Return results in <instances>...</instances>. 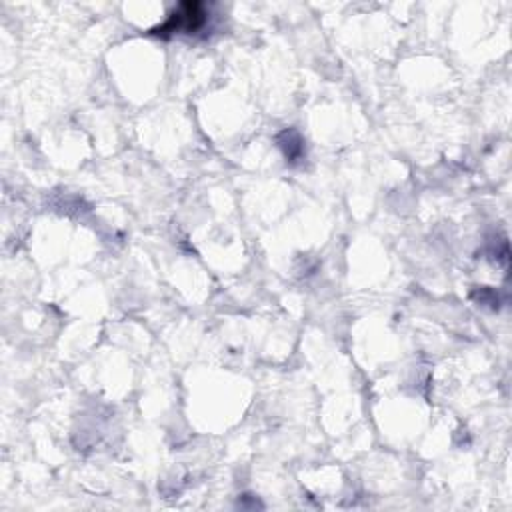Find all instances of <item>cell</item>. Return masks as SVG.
<instances>
[{"label":"cell","mask_w":512,"mask_h":512,"mask_svg":"<svg viewBox=\"0 0 512 512\" xmlns=\"http://www.w3.org/2000/svg\"><path fill=\"white\" fill-rule=\"evenodd\" d=\"M206 23V13L205 6L198 3H187L180 5L172 16L167 21V24H162L159 31L154 32H197L198 29H203Z\"/></svg>","instance_id":"cell-1"}]
</instances>
